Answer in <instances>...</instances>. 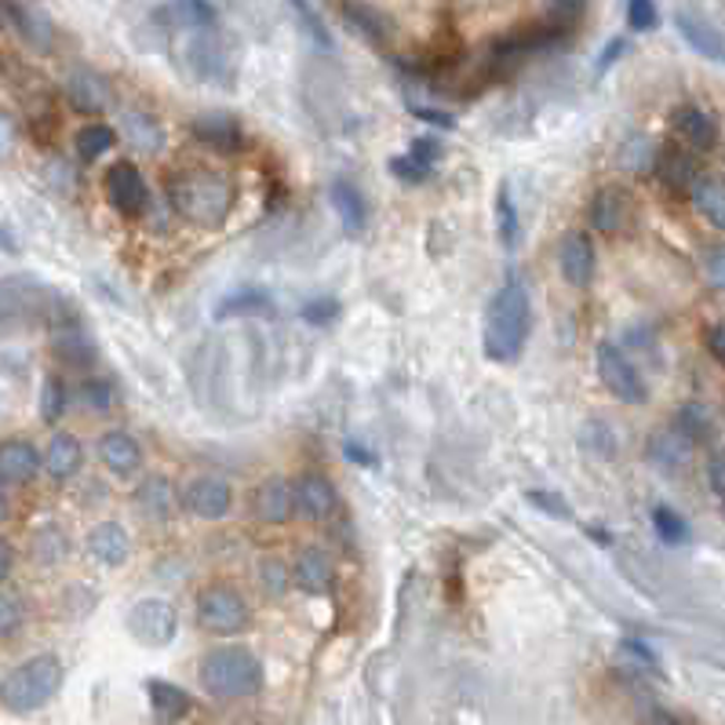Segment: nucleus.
<instances>
[{
	"label": "nucleus",
	"mask_w": 725,
	"mask_h": 725,
	"mask_svg": "<svg viewBox=\"0 0 725 725\" xmlns=\"http://www.w3.org/2000/svg\"><path fill=\"white\" fill-rule=\"evenodd\" d=\"M168 201H171V212H176L179 219H187L190 227L219 230L222 222L230 219L234 187L219 176V171L187 168V171H176V176H171Z\"/></svg>",
	"instance_id": "1"
},
{
	"label": "nucleus",
	"mask_w": 725,
	"mask_h": 725,
	"mask_svg": "<svg viewBox=\"0 0 725 725\" xmlns=\"http://www.w3.org/2000/svg\"><path fill=\"white\" fill-rule=\"evenodd\" d=\"M533 325V307H529V288L518 278H507L499 285V292L493 296L489 310H485V354L489 361H518V354L525 350Z\"/></svg>",
	"instance_id": "2"
},
{
	"label": "nucleus",
	"mask_w": 725,
	"mask_h": 725,
	"mask_svg": "<svg viewBox=\"0 0 725 725\" xmlns=\"http://www.w3.org/2000/svg\"><path fill=\"white\" fill-rule=\"evenodd\" d=\"M62 661L51 653L30 656L19 667H11L4 678H0V707L11 711V715H33L44 704L56 701V693L62 689Z\"/></svg>",
	"instance_id": "3"
},
{
	"label": "nucleus",
	"mask_w": 725,
	"mask_h": 725,
	"mask_svg": "<svg viewBox=\"0 0 725 725\" xmlns=\"http://www.w3.org/2000/svg\"><path fill=\"white\" fill-rule=\"evenodd\" d=\"M201 685L219 701H241L262 689V664L241 645H222L201 661Z\"/></svg>",
	"instance_id": "4"
},
{
	"label": "nucleus",
	"mask_w": 725,
	"mask_h": 725,
	"mask_svg": "<svg viewBox=\"0 0 725 725\" xmlns=\"http://www.w3.org/2000/svg\"><path fill=\"white\" fill-rule=\"evenodd\" d=\"M197 624H201L208 635L230 638V635H241V630L252 624V613H248V602L237 595L234 587L216 584L197 595Z\"/></svg>",
	"instance_id": "5"
},
{
	"label": "nucleus",
	"mask_w": 725,
	"mask_h": 725,
	"mask_svg": "<svg viewBox=\"0 0 725 725\" xmlns=\"http://www.w3.org/2000/svg\"><path fill=\"white\" fill-rule=\"evenodd\" d=\"M598 379H602V387L624 405H645V398H649V387L642 384L638 368L630 365V358L616 347V342H602L598 347Z\"/></svg>",
	"instance_id": "6"
},
{
	"label": "nucleus",
	"mask_w": 725,
	"mask_h": 725,
	"mask_svg": "<svg viewBox=\"0 0 725 725\" xmlns=\"http://www.w3.org/2000/svg\"><path fill=\"white\" fill-rule=\"evenodd\" d=\"M128 630L139 645L165 649V645H171V638H176L179 616L165 598H142L128 609Z\"/></svg>",
	"instance_id": "7"
},
{
	"label": "nucleus",
	"mask_w": 725,
	"mask_h": 725,
	"mask_svg": "<svg viewBox=\"0 0 725 725\" xmlns=\"http://www.w3.org/2000/svg\"><path fill=\"white\" fill-rule=\"evenodd\" d=\"M102 190H107L110 208H117V212L128 216V219H136L150 208V187H147V179H142V171L131 161H117L107 171Z\"/></svg>",
	"instance_id": "8"
},
{
	"label": "nucleus",
	"mask_w": 725,
	"mask_h": 725,
	"mask_svg": "<svg viewBox=\"0 0 725 725\" xmlns=\"http://www.w3.org/2000/svg\"><path fill=\"white\" fill-rule=\"evenodd\" d=\"M182 507L201 522H219V518H227L234 507V489L219 478V474H201V478H193L187 485V493H182Z\"/></svg>",
	"instance_id": "9"
},
{
	"label": "nucleus",
	"mask_w": 725,
	"mask_h": 725,
	"mask_svg": "<svg viewBox=\"0 0 725 725\" xmlns=\"http://www.w3.org/2000/svg\"><path fill=\"white\" fill-rule=\"evenodd\" d=\"M558 267H562V278L573 288H587L595 281V241L584 230L565 234L558 245Z\"/></svg>",
	"instance_id": "10"
},
{
	"label": "nucleus",
	"mask_w": 725,
	"mask_h": 725,
	"mask_svg": "<svg viewBox=\"0 0 725 725\" xmlns=\"http://www.w3.org/2000/svg\"><path fill=\"white\" fill-rule=\"evenodd\" d=\"M671 128L693 153H707L718 147V121L704 107H678L671 113Z\"/></svg>",
	"instance_id": "11"
},
{
	"label": "nucleus",
	"mask_w": 725,
	"mask_h": 725,
	"mask_svg": "<svg viewBox=\"0 0 725 725\" xmlns=\"http://www.w3.org/2000/svg\"><path fill=\"white\" fill-rule=\"evenodd\" d=\"M193 139L205 142L208 150L216 153H237L245 142V131H241V121H237L234 113H222V110H212V113H201L193 121Z\"/></svg>",
	"instance_id": "12"
},
{
	"label": "nucleus",
	"mask_w": 725,
	"mask_h": 725,
	"mask_svg": "<svg viewBox=\"0 0 725 725\" xmlns=\"http://www.w3.org/2000/svg\"><path fill=\"white\" fill-rule=\"evenodd\" d=\"M41 467H44V456L37 453L33 441H26V438L0 441V481H4V485L33 481Z\"/></svg>",
	"instance_id": "13"
},
{
	"label": "nucleus",
	"mask_w": 725,
	"mask_h": 725,
	"mask_svg": "<svg viewBox=\"0 0 725 725\" xmlns=\"http://www.w3.org/2000/svg\"><path fill=\"white\" fill-rule=\"evenodd\" d=\"M675 30L685 44H689L696 56H704L707 62H722L725 66V33L715 30L711 22H704L693 11H678L675 16Z\"/></svg>",
	"instance_id": "14"
},
{
	"label": "nucleus",
	"mask_w": 725,
	"mask_h": 725,
	"mask_svg": "<svg viewBox=\"0 0 725 725\" xmlns=\"http://www.w3.org/2000/svg\"><path fill=\"white\" fill-rule=\"evenodd\" d=\"M339 507L336 485L325 474H302L296 481V510L307 514L310 522H328Z\"/></svg>",
	"instance_id": "15"
},
{
	"label": "nucleus",
	"mask_w": 725,
	"mask_h": 725,
	"mask_svg": "<svg viewBox=\"0 0 725 725\" xmlns=\"http://www.w3.org/2000/svg\"><path fill=\"white\" fill-rule=\"evenodd\" d=\"M342 19L354 33H361L368 44L376 48H387L394 41V19L384 16L376 4H368V0H347L342 4Z\"/></svg>",
	"instance_id": "16"
},
{
	"label": "nucleus",
	"mask_w": 725,
	"mask_h": 725,
	"mask_svg": "<svg viewBox=\"0 0 725 725\" xmlns=\"http://www.w3.org/2000/svg\"><path fill=\"white\" fill-rule=\"evenodd\" d=\"M252 510L259 522L285 525L296 514V485H288L285 478H267L252 496Z\"/></svg>",
	"instance_id": "17"
},
{
	"label": "nucleus",
	"mask_w": 725,
	"mask_h": 725,
	"mask_svg": "<svg viewBox=\"0 0 725 725\" xmlns=\"http://www.w3.org/2000/svg\"><path fill=\"white\" fill-rule=\"evenodd\" d=\"M645 456H649L653 467H661L664 474H675V470H685L693 459V441L678 434L675 427H664L656 430L649 445H645Z\"/></svg>",
	"instance_id": "18"
},
{
	"label": "nucleus",
	"mask_w": 725,
	"mask_h": 725,
	"mask_svg": "<svg viewBox=\"0 0 725 725\" xmlns=\"http://www.w3.org/2000/svg\"><path fill=\"white\" fill-rule=\"evenodd\" d=\"M88 555L99 565H107V569H121L131 558V536L117 522H99L88 533Z\"/></svg>",
	"instance_id": "19"
},
{
	"label": "nucleus",
	"mask_w": 725,
	"mask_h": 725,
	"mask_svg": "<svg viewBox=\"0 0 725 725\" xmlns=\"http://www.w3.org/2000/svg\"><path fill=\"white\" fill-rule=\"evenodd\" d=\"M292 579L307 590V595H328L336 584L332 558H328L321 547H302L292 565Z\"/></svg>",
	"instance_id": "20"
},
{
	"label": "nucleus",
	"mask_w": 725,
	"mask_h": 725,
	"mask_svg": "<svg viewBox=\"0 0 725 725\" xmlns=\"http://www.w3.org/2000/svg\"><path fill=\"white\" fill-rule=\"evenodd\" d=\"M99 459L110 474H117V478H131V474L142 467V448L128 430H110V434H102V441H99Z\"/></svg>",
	"instance_id": "21"
},
{
	"label": "nucleus",
	"mask_w": 725,
	"mask_h": 725,
	"mask_svg": "<svg viewBox=\"0 0 725 725\" xmlns=\"http://www.w3.org/2000/svg\"><path fill=\"white\" fill-rule=\"evenodd\" d=\"M66 99H70V107L77 113L96 117L110 107V85L91 70H73L70 81H66Z\"/></svg>",
	"instance_id": "22"
},
{
	"label": "nucleus",
	"mask_w": 725,
	"mask_h": 725,
	"mask_svg": "<svg viewBox=\"0 0 725 725\" xmlns=\"http://www.w3.org/2000/svg\"><path fill=\"white\" fill-rule=\"evenodd\" d=\"M653 171H656V179H661L671 193H693L696 179H701V171H696L693 157L685 153V150H678V147L656 153Z\"/></svg>",
	"instance_id": "23"
},
{
	"label": "nucleus",
	"mask_w": 725,
	"mask_h": 725,
	"mask_svg": "<svg viewBox=\"0 0 725 725\" xmlns=\"http://www.w3.org/2000/svg\"><path fill=\"white\" fill-rule=\"evenodd\" d=\"M587 219H590V230H598V234L624 230V222H627V193L616 190V187H602L595 197H590Z\"/></svg>",
	"instance_id": "24"
},
{
	"label": "nucleus",
	"mask_w": 725,
	"mask_h": 725,
	"mask_svg": "<svg viewBox=\"0 0 725 725\" xmlns=\"http://www.w3.org/2000/svg\"><path fill=\"white\" fill-rule=\"evenodd\" d=\"M328 201H332L336 216H339V222H342V230H347L350 237H358V234L365 230V222H368V208H365L361 190L354 187V182L336 179L332 187H328Z\"/></svg>",
	"instance_id": "25"
},
{
	"label": "nucleus",
	"mask_w": 725,
	"mask_h": 725,
	"mask_svg": "<svg viewBox=\"0 0 725 725\" xmlns=\"http://www.w3.org/2000/svg\"><path fill=\"white\" fill-rule=\"evenodd\" d=\"M81 464H85V448H81V441H77L73 434L59 430L56 438L48 441V448H44V470H48L56 481H70L73 474L81 470Z\"/></svg>",
	"instance_id": "26"
},
{
	"label": "nucleus",
	"mask_w": 725,
	"mask_h": 725,
	"mask_svg": "<svg viewBox=\"0 0 725 725\" xmlns=\"http://www.w3.org/2000/svg\"><path fill=\"white\" fill-rule=\"evenodd\" d=\"M147 696H150V707H153V715L161 725H176L190 715V693L187 689H179V685H171V682H161V678H153L147 682Z\"/></svg>",
	"instance_id": "27"
},
{
	"label": "nucleus",
	"mask_w": 725,
	"mask_h": 725,
	"mask_svg": "<svg viewBox=\"0 0 725 725\" xmlns=\"http://www.w3.org/2000/svg\"><path fill=\"white\" fill-rule=\"evenodd\" d=\"M136 504L142 510V518L150 522H168L179 507V493L171 489L168 478H147L136 489Z\"/></svg>",
	"instance_id": "28"
},
{
	"label": "nucleus",
	"mask_w": 725,
	"mask_h": 725,
	"mask_svg": "<svg viewBox=\"0 0 725 725\" xmlns=\"http://www.w3.org/2000/svg\"><path fill=\"white\" fill-rule=\"evenodd\" d=\"M693 205L711 227L725 234V179L722 176H701L693 187Z\"/></svg>",
	"instance_id": "29"
},
{
	"label": "nucleus",
	"mask_w": 725,
	"mask_h": 725,
	"mask_svg": "<svg viewBox=\"0 0 725 725\" xmlns=\"http://www.w3.org/2000/svg\"><path fill=\"white\" fill-rule=\"evenodd\" d=\"M121 131H125V139L131 142V147L142 150V153H157L165 147V128L157 125V117L142 113V110H128L121 117Z\"/></svg>",
	"instance_id": "30"
},
{
	"label": "nucleus",
	"mask_w": 725,
	"mask_h": 725,
	"mask_svg": "<svg viewBox=\"0 0 725 725\" xmlns=\"http://www.w3.org/2000/svg\"><path fill=\"white\" fill-rule=\"evenodd\" d=\"M56 350L66 365H77L85 368L96 361V347H91V339L85 336V328L77 321H59L56 325Z\"/></svg>",
	"instance_id": "31"
},
{
	"label": "nucleus",
	"mask_w": 725,
	"mask_h": 725,
	"mask_svg": "<svg viewBox=\"0 0 725 725\" xmlns=\"http://www.w3.org/2000/svg\"><path fill=\"white\" fill-rule=\"evenodd\" d=\"M8 16H11V22H16L19 37H22V41L30 44V48H37V51H48V48H51V22H48L37 8L8 4Z\"/></svg>",
	"instance_id": "32"
},
{
	"label": "nucleus",
	"mask_w": 725,
	"mask_h": 725,
	"mask_svg": "<svg viewBox=\"0 0 725 725\" xmlns=\"http://www.w3.org/2000/svg\"><path fill=\"white\" fill-rule=\"evenodd\" d=\"M113 142H117V131L110 125L91 121L73 136V150L85 165H91V161H99V157H107L113 150Z\"/></svg>",
	"instance_id": "33"
},
{
	"label": "nucleus",
	"mask_w": 725,
	"mask_h": 725,
	"mask_svg": "<svg viewBox=\"0 0 725 725\" xmlns=\"http://www.w3.org/2000/svg\"><path fill=\"white\" fill-rule=\"evenodd\" d=\"M171 16L176 22L190 26V30H201V33H212L219 26V11L212 0H171Z\"/></svg>",
	"instance_id": "34"
},
{
	"label": "nucleus",
	"mask_w": 725,
	"mask_h": 725,
	"mask_svg": "<svg viewBox=\"0 0 725 725\" xmlns=\"http://www.w3.org/2000/svg\"><path fill=\"white\" fill-rule=\"evenodd\" d=\"M274 310V299L270 292H262V288H241V292H234L219 302V318H245V314H270Z\"/></svg>",
	"instance_id": "35"
},
{
	"label": "nucleus",
	"mask_w": 725,
	"mask_h": 725,
	"mask_svg": "<svg viewBox=\"0 0 725 725\" xmlns=\"http://www.w3.org/2000/svg\"><path fill=\"white\" fill-rule=\"evenodd\" d=\"M288 8H292V16H296V22H299V30L307 33L314 44L325 48V51H332V37H328L321 11L314 8L310 0H288Z\"/></svg>",
	"instance_id": "36"
},
{
	"label": "nucleus",
	"mask_w": 725,
	"mask_h": 725,
	"mask_svg": "<svg viewBox=\"0 0 725 725\" xmlns=\"http://www.w3.org/2000/svg\"><path fill=\"white\" fill-rule=\"evenodd\" d=\"M675 427L678 434H685V438H689L693 445L696 441H707L711 438V413L704 405H682L678 408V416H675Z\"/></svg>",
	"instance_id": "37"
},
{
	"label": "nucleus",
	"mask_w": 725,
	"mask_h": 725,
	"mask_svg": "<svg viewBox=\"0 0 725 725\" xmlns=\"http://www.w3.org/2000/svg\"><path fill=\"white\" fill-rule=\"evenodd\" d=\"M496 234H499V241H504L507 248L518 245V234H522L518 208H514V201H510V187H507V182L496 193Z\"/></svg>",
	"instance_id": "38"
},
{
	"label": "nucleus",
	"mask_w": 725,
	"mask_h": 725,
	"mask_svg": "<svg viewBox=\"0 0 725 725\" xmlns=\"http://www.w3.org/2000/svg\"><path fill=\"white\" fill-rule=\"evenodd\" d=\"M653 529H656V536H661L664 544H671V547H678V544H685V539H689V525H685L682 514L671 510V507H656V510H653Z\"/></svg>",
	"instance_id": "39"
},
{
	"label": "nucleus",
	"mask_w": 725,
	"mask_h": 725,
	"mask_svg": "<svg viewBox=\"0 0 725 725\" xmlns=\"http://www.w3.org/2000/svg\"><path fill=\"white\" fill-rule=\"evenodd\" d=\"M66 401H70L66 384L59 376H48L44 387H41V419L44 424H59V419L66 416Z\"/></svg>",
	"instance_id": "40"
},
{
	"label": "nucleus",
	"mask_w": 725,
	"mask_h": 725,
	"mask_svg": "<svg viewBox=\"0 0 725 725\" xmlns=\"http://www.w3.org/2000/svg\"><path fill=\"white\" fill-rule=\"evenodd\" d=\"M584 16H587V0H547V22L565 33H573Z\"/></svg>",
	"instance_id": "41"
},
{
	"label": "nucleus",
	"mask_w": 725,
	"mask_h": 725,
	"mask_svg": "<svg viewBox=\"0 0 725 725\" xmlns=\"http://www.w3.org/2000/svg\"><path fill=\"white\" fill-rule=\"evenodd\" d=\"M627 26L635 33H649L661 26V11H656V0H627Z\"/></svg>",
	"instance_id": "42"
},
{
	"label": "nucleus",
	"mask_w": 725,
	"mask_h": 725,
	"mask_svg": "<svg viewBox=\"0 0 725 725\" xmlns=\"http://www.w3.org/2000/svg\"><path fill=\"white\" fill-rule=\"evenodd\" d=\"M33 555L41 562H59L66 555V539L56 525H44V529L33 536Z\"/></svg>",
	"instance_id": "43"
},
{
	"label": "nucleus",
	"mask_w": 725,
	"mask_h": 725,
	"mask_svg": "<svg viewBox=\"0 0 725 725\" xmlns=\"http://www.w3.org/2000/svg\"><path fill=\"white\" fill-rule=\"evenodd\" d=\"M619 161H624L630 171H645V168L656 165V150H653L649 139H630L624 153H619Z\"/></svg>",
	"instance_id": "44"
},
{
	"label": "nucleus",
	"mask_w": 725,
	"mask_h": 725,
	"mask_svg": "<svg viewBox=\"0 0 725 725\" xmlns=\"http://www.w3.org/2000/svg\"><path fill=\"white\" fill-rule=\"evenodd\" d=\"M259 579H262V590H270V595L278 598V595H285V587H288V579H292V573H288L278 558H262Z\"/></svg>",
	"instance_id": "45"
},
{
	"label": "nucleus",
	"mask_w": 725,
	"mask_h": 725,
	"mask_svg": "<svg viewBox=\"0 0 725 725\" xmlns=\"http://www.w3.org/2000/svg\"><path fill=\"white\" fill-rule=\"evenodd\" d=\"M704 278L715 288H725V245H715L704 252Z\"/></svg>",
	"instance_id": "46"
},
{
	"label": "nucleus",
	"mask_w": 725,
	"mask_h": 725,
	"mask_svg": "<svg viewBox=\"0 0 725 725\" xmlns=\"http://www.w3.org/2000/svg\"><path fill=\"white\" fill-rule=\"evenodd\" d=\"M22 624V605L16 598H8V595H0V638L4 635H16Z\"/></svg>",
	"instance_id": "47"
},
{
	"label": "nucleus",
	"mask_w": 725,
	"mask_h": 725,
	"mask_svg": "<svg viewBox=\"0 0 725 725\" xmlns=\"http://www.w3.org/2000/svg\"><path fill=\"white\" fill-rule=\"evenodd\" d=\"M525 499H529L533 507L547 510L550 518H562V522H569V518H573V510L562 504V496H550V493H525Z\"/></svg>",
	"instance_id": "48"
},
{
	"label": "nucleus",
	"mask_w": 725,
	"mask_h": 725,
	"mask_svg": "<svg viewBox=\"0 0 725 725\" xmlns=\"http://www.w3.org/2000/svg\"><path fill=\"white\" fill-rule=\"evenodd\" d=\"M390 171H394V176H398L401 182H424V179L430 176V168H424L419 161H413V157H394Z\"/></svg>",
	"instance_id": "49"
},
{
	"label": "nucleus",
	"mask_w": 725,
	"mask_h": 725,
	"mask_svg": "<svg viewBox=\"0 0 725 725\" xmlns=\"http://www.w3.org/2000/svg\"><path fill=\"white\" fill-rule=\"evenodd\" d=\"M81 398H85V405L96 408V413H107L113 394H110V384H102V379H88L85 390H81Z\"/></svg>",
	"instance_id": "50"
},
{
	"label": "nucleus",
	"mask_w": 725,
	"mask_h": 725,
	"mask_svg": "<svg viewBox=\"0 0 725 725\" xmlns=\"http://www.w3.org/2000/svg\"><path fill=\"white\" fill-rule=\"evenodd\" d=\"M408 157H413V161H419L424 168H430V165L441 157V147H438L434 139H413V147H408Z\"/></svg>",
	"instance_id": "51"
},
{
	"label": "nucleus",
	"mask_w": 725,
	"mask_h": 725,
	"mask_svg": "<svg viewBox=\"0 0 725 725\" xmlns=\"http://www.w3.org/2000/svg\"><path fill=\"white\" fill-rule=\"evenodd\" d=\"M707 481H711V489L718 493V499L725 504V456L722 453H715L707 459Z\"/></svg>",
	"instance_id": "52"
},
{
	"label": "nucleus",
	"mask_w": 725,
	"mask_h": 725,
	"mask_svg": "<svg viewBox=\"0 0 725 725\" xmlns=\"http://www.w3.org/2000/svg\"><path fill=\"white\" fill-rule=\"evenodd\" d=\"M408 110H413V117H419V121H427V125H438V128H456V117L453 113H445V110H430V107H413L408 102Z\"/></svg>",
	"instance_id": "53"
},
{
	"label": "nucleus",
	"mask_w": 725,
	"mask_h": 725,
	"mask_svg": "<svg viewBox=\"0 0 725 725\" xmlns=\"http://www.w3.org/2000/svg\"><path fill=\"white\" fill-rule=\"evenodd\" d=\"M302 314H307V321H314V325H325V321H332V318H336L339 307H336L332 299H328V302H325V299H318V302H310V307L302 310Z\"/></svg>",
	"instance_id": "54"
},
{
	"label": "nucleus",
	"mask_w": 725,
	"mask_h": 725,
	"mask_svg": "<svg viewBox=\"0 0 725 725\" xmlns=\"http://www.w3.org/2000/svg\"><path fill=\"white\" fill-rule=\"evenodd\" d=\"M624 51H627V41H624V37H616V41H609V44L602 48V56H598V62H595V70L605 73L619 56H624Z\"/></svg>",
	"instance_id": "55"
},
{
	"label": "nucleus",
	"mask_w": 725,
	"mask_h": 725,
	"mask_svg": "<svg viewBox=\"0 0 725 725\" xmlns=\"http://www.w3.org/2000/svg\"><path fill=\"white\" fill-rule=\"evenodd\" d=\"M707 350L715 354V361L725 365V321H718V325L707 328Z\"/></svg>",
	"instance_id": "56"
},
{
	"label": "nucleus",
	"mask_w": 725,
	"mask_h": 725,
	"mask_svg": "<svg viewBox=\"0 0 725 725\" xmlns=\"http://www.w3.org/2000/svg\"><path fill=\"white\" fill-rule=\"evenodd\" d=\"M8 573H11V547L0 539V584L8 579Z\"/></svg>",
	"instance_id": "57"
},
{
	"label": "nucleus",
	"mask_w": 725,
	"mask_h": 725,
	"mask_svg": "<svg viewBox=\"0 0 725 725\" xmlns=\"http://www.w3.org/2000/svg\"><path fill=\"white\" fill-rule=\"evenodd\" d=\"M645 725H682V722H678L675 715H667V711H649Z\"/></svg>",
	"instance_id": "58"
},
{
	"label": "nucleus",
	"mask_w": 725,
	"mask_h": 725,
	"mask_svg": "<svg viewBox=\"0 0 725 725\" xmlns=\"http://www.w3.org/2000/svg\"><path fill=\"white\" fill-rule=\"evenodd\" d=\"M11 139H16V136H11V125L4 121V117H0V153H8Z\"/></svg>",
	"instance_id": "59"
},
{
	"label": "nucleus",
	"mask_w": 725,
	"mask_h": 725,
	"mask_svg": "<svg viewBox=\"0 0 725 725\" xmlns=\"http://www.w3.org/2000/svg\"><path fill=\"white\" fill-rule=\"evenodd\" d=\"M4 510H8V504H4V493H0V518H4Z\"/></svg>",
	"instance_id": "60"
},
{
	"label": "nucleus",
	"mask_w": 725,
	"mask_h": 725,
	"mask_svg": "<svg viewBox=\"0 0 725 725\" xmlns=\"http://www.w3.org/2000/svg\"><path fill=\"white\" fill-rule=\"evenodd\" d=\"M722 510H725V504H722Z\"/></svg>",
	"instance_id": "61"
}]
</instances>
